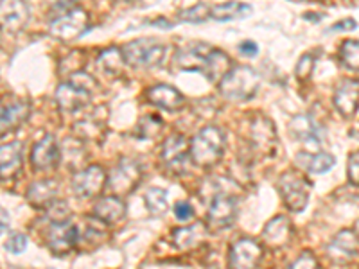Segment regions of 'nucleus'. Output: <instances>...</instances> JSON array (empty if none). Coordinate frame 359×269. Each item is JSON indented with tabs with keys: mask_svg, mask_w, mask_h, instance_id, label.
I'll return each mask as SVG.
<instances>
[{
	"mask_svg": "<svg viewBox=\"0 0 359 269\" xmlns=\"http://www.w3.org/2000/svg\"><path fill=\"white\" fill-rule=\"evenodd\" d=\"M224 153V133L216 126L203 127L189 142V155L198 167H210Z\"/></svg>",
	"mask_w": 359,
	"mask_h": 269,
	"instance_id": "f257e3e1",
	"label": "nucleus"
},
{
	"mask_svg": "<svg viewBox=\"0 0 359 269\" xmlns=\"http://www.w3.org/2000/svg\"><path fill=\"white\" fill-rule=\"evenodd\" d=\"M259 76L252 67H236L219 81V92L230 101H246L255 95Z\"/></svg>",
	"mask_w": 359,
	"mask_h": 269,
	"instance_id": "f03ea898",
	"label": "nucleus"
},
{
	"mask_svg": "<svg viewBox=\"0 0 359 269\" xmlns=\"http://www.w3.org/2000/svg\"><path fill=\"white\" fill-rule=\"evenodd\" d=\"M88 15L86 11L79 8H72L63 11L62 15H57L50 20L49 33L53 34L56 40L62 41H72L78 40L79 36L88 31Z\"/></svg>",
	"mask_w": 359,
	"mask_h": 269,
	"instance_id": "7ed1b4c3",
	"label": "nucleus"
},
{
	"mask_svg": "<svg viewBox=\"0 0 359 269\" xmlns=\"http://www.w3.org/2000/svg\"><path fill=\"white\" fill-rule=\"evenodd\" d=\"M168 47L153 40H135L130 41L123 49L124 62L130 67H156L162 63Z\"/></svg>",
	"mask_w": 359,
	"mask_h": 269,
	"instance_id": "20e7f679",
	"label": "nucleus"
},
{
	"mask_svg": "<svg viewBox=\"0 0 359 269\" xmlns=\"http://www.w3.org/2000/svg\"><path fill=\"white\" fill-rule=\"evenodd\" d=\"M278 191H280L282 200H284V203H286L291 212H302L307 203H309L311 187L307 184V179L298 174V172H284L278 178Z\"/></svg>",
	"mask_w": 359,
	"mask_h": 269,
	"instance_id": "39448f33",
	"label": "nucleus"
},
{
	"mask_svg": "<svg viewBox=\"0 0 359 269\" xmlns=\"http://www.w3.org/2000/svg\"><path fill=\"white\" fill-rule=\"evenodd\" d=\"M140 176H142V171H140L139 162H135L131 158L121 160V163L108 176V191L115 194V196L130 194L139 185Z\"/></svg>",
	"mask_w": 359,
	"mask_h": 269,
	"instance_id": "423d86ee",
	"label": "nucleus"
},
{
	"mask_svg": "<svg viewBox=\"0 0 359 269\" xmlns=\"http://www.w3.org/2000/svg\"><path fill=\"white\" fill-rule=\"evenodd\" d=\"M79 228L70 221L63 223H50L49 233H47V241H49L50 251L56 255H67L74 246L79 242Z\"/></svg>",
	"mask_w": 359,
	"mask_h": 269,
	"instance_id": "0eeeda50",
	"label": "nucleus"
},
{
	"mask_svg": "<svg viewBox=\"0 0 359 269\" xmlns=\"http://www.w3.org/2000/svg\"><path fill=\"white\" fill-rule=\"evenodd\" d=\"M237 216L236 200L229 194H217L210 201L207 219L212 230L229 228Z\"/></svg>",
	"mask_w": 359,
	"mask_h": 269,
	"instance_id": "6e6552de",
	"label": "nucleus"
},
{
	"mask_svg": "<svg viewBox=\"0 0 359 269\" xmlns=\"http://www.w3.org/2000/svg\"><path fill=\"white\" fill-rule=\"evenodd\" d=\"M104 185H107V172L102 171L99 165L83 169L72 179L74 192L81 198L99 196Z\"/></svg>",
	"mask_w": 359,
	"mask_h": 269,
	"instance_id": "1a4fd4ad",
	"label": "nucleus"
},
{
	"mask_svg": "<svg viewBox=\"0 0 359 269\" xmlns=\"http://www.w3.org/2000/svg\"><path fill=\"white\" fill-rule=\"evenodd\" d=\"M60 158H62V151H60V146L53 134H47L40 142L34 144L33 153H31V163H33L34 171L54 169L60 163Z\"/></svg>",
	"mask_w": 359,
	"mask_h": 269,
	"instance_id": "9d476101",
	"label": "nucleus"
},
{
	"mask_svg": "<svg viewBox=\"0 0 359 269\" xmlns=\"http://www.w3.org/2000/svg\"><path fill=\"white\" fill-rule=\"evenodd\" d=\"M262 258V248L259 242L252 239H241L230 248V261L232 268H255Z\"/></svg>",
	"mask_w": 359,
	"mask_h": 269,
	"instance_id": "9b49d317",
	"label": "nucleus"
},
{
	"mask_svg": "<svg viewBox=\"0 0 359 269\" xmlns=\"http://www.w3.org/2000/svg\"><path fill=\"white\" fill-rule=\"evenodd\" d=\"M29 20V8L24 0H0V27L20 31Z\"/></svg>",
	"mask_w": 359,
	"mask_h": 269,
	"instance_id": "f8f14e48",
	"label": "nucleus"
},
{
	"mask_svg": "<svg viewBox=\"0 0 359 269\" xmlns=\"http://www.w3.org/2000/svg\"><path fill=\"white\" fill-rule=\"evenodd\" d=\"M212 47L207 43H189L184 49H178L175 56V65L180 70H198L203 72L205 62Z\"/></svg>",
	"mask_w": 359,
	"mask_h": 269,
	"instance_id": "ddd939ff",
	"label": "nucleus"
},
{
	"mask_svg": "<svg viewBox=\"0 0 359 269\" xmlns=\"http://www.w3.org/2000/svg\"><path fill=\"white\" fill-rule=\"evenodd\" d=\"M24 146L20 142H11L0 146V179L9 181L17 178L24 165Z\"/></svg>",
	"mask_w": 359,
	"mask_h": 269,
	"instance_id": "4468645a",
	"label": "nucleus"
},
{
	"mask_svg": "<svg viewBox=\"0 0 359 269\" xmlns=\"http://www.w3.org/2000/svg\"><path fill=\"white\" fill-rule=\"evenodd\" d=\"M189 155V142L182 134H171L162 149V160L171 171L184 172L185 160Z\"/></svg>",
	"mask_w": 359,
	"mask_h": 269,
	"instance_id": "2eb2a0df",
	"label": "nucleus"
},
{
	"mask_svg": "<svg viewBox=\"0 0 359 269\" xmlns=\"http://www.w3.org/2000/svg\"><path fill=\"white\" fill-rule=\"evenodd\" d=\"M334 104L345 118L354 117L359 104V83L354 79H343L334 92Z\"/></svg>",
	"mask_w": 359,
	"mask_h": 269,
	"instance_id": "dca6fc26",
	"label": "nucleus"
},
{
	"mask_svg": "<svg viewBox=\"0 0 359 269\" xmlns=\"http://www.w3.org/2000/svg\"><path fill=\"white\" fill-rule=\"evenodd\" d=\"M56 101L63 111H76L90 101V92L79 88L72 81H67L57 86Z\"/></svg>",
	"mask_w": 359,
	"mask_h": 269,
	"instance_id": "f3484780",
	"label": "nucleus"
},
{
	"mask_svg": "<svg viewBox=\"0 0 359 269\" xmlns=\"http://www.w3.org/2000/svg\"><path fill=\"white\" fill-rule=\"evenodd\" d=\"M95 219H99L104 224H115L126 216V205L118 196H104L94 205L92 208Z\"/></svg>",
	"mask_w": 359,
	"mask_h": 269,
	"instance_id": "a211bd4d",
	"label": "nucleus"
},
{
	"mask_svg": "<svg viewBox=\"0 0 359 269\" xmlns=\"http://www.w3.org/2000/svg\"><path fill=\"white\" fill-rule=\"evenodd\" d=\"M291 235H293V228H291V223L287 217L277 216L266 224L262 237H264L266 244L271 246V248H282L291 241Z\"/></svg>",
	"mask_w": 359,
	"mask_h": 269,
	"instance_id": "6ab92c4d",
	"label": "nucleus"
},
{
	"mask_svg": "<svg viewBox=\"0 0 359 269\" xmlns=\"http://www.w3.org/2000/svg\"><path fill=\"white\" fill-rule=\"evenodd\" d=\"M208 228L203 223H194L172 232V244L178 249H191L200 246L207 239Z\"/></svg>",
	"mask_w": 359,
	"mask_h": 269,
	"instance_id": "aec40b11",
	"label": "nucleus"
},
{
	"mask_svg": "<svg viewBox=\"0 0 359 269\" xmlns=\"http://www.w3.org/2000/svg\"><path fill=\"white\" fill-rule=\"evenodd\" d=\"M147 97L153 104L163 108V110L176 111L184 106V95L178 90L169 85H156L147 92Z\"/></svg>",
	"mask_w": 359,
	"mask_h": 269,
	"instance_id": "412c9836",
	"label": "nucleus"
},
{
	"mask_svg": "<svg viewBox=\"0 0 359 269\" xmlns=\"http://www.w3.org/2000/svg\"><path fill=\"white\" fill-rule=\"evenodd\" d=\"M290 131L294 139L304 140V142H322V126L318 123H314V118L309 117V115H298V117H294L290 126Z\"/></svg>",
	"mask_w": 359,
	"mask_h": 269,
	"instance_id": "4be33fe9",
	"label": "nucleus"
},
{
	"mask_svg": "<svg viewBox=\"0 0 359 269\" xmlns=\"http://www.w3.org/2000/svg\"><path fill=\"white\" fill-rule=\"evenodd\" d=\"M57 194V184L54 179H40L34 181L27 191V201L33 207H47L54 201V196Z\"/></svg>",
	"mask_w": 359,
	"mask_h": 269,
	"instance_id": "5701e85b",
	"label": "nucleus"
},
{
	"mask_svg": "<svg viewBox=\"0 0 359 269\" xmlns=\"http://www.w3.org/2000/svg\"><path fill=\"white\" fill-rule=\"evenodd\" d=\"M252 142L255 144L257 149L261 151H273L275 144H277V139H275V127L273 124L269 123L268 118L261 117L257 118L252 126Z\"/></svg>",
	"mask_w": 359,
	"mask_h": 269,
	"instance_id": "b1692460",
	"label": "nucleus"
},
{
	"mask_svg": "<svg viewBox=\"0 0 359 269\" xmlns=\"http://www.w3.org/2000/svg\"><path fill=\"white\" fill-rule=\"evenodd\" d=\"M29 113H31V106L25 101H15L8 104L4 117H2V123H0V133L17 130L18 126H22L27 120Z\"/></svg>",
	"mask_w": 359,
	"mask_h": 269,
	"instance_id": "393cba45",
	"label": "nucleus"
},
{
	"mask_svg": "<svg viewBox=\"0 0 359 269\" xmlns=\"http://www.w3.org/2000/svg\"><path fill=\"white\" fill-rule=\"evenodd\" d=\"M230 69H232L230 57L224 53H221V50L212 49L210 54H208L207 62H205L203 74L210 81H221L230 72Z\"/></svg>",
	"mask_w": 359,
	"mask_h": 269,
	"instance_id": "a878e982",
	"label": "nucleus"
},
{
	"mask_svg": "<svg viewBox=\"0 0 359 269\" xmlns=\"http://www.w3.org/2000/svg\"><path fill=\"white\" fill-rule=\"evenodd\" d=\"M298 165L306 169L307 172H313V174H323V172H329L334 167V156L331 153H316V155H309V153H302L298 155L297 158Z\"/></svg>",
	"mask_w": 359,
	"mask_h": 269,
	"instance_id": "bb28decb",
	"label": "nucleus"
},
{
	"mask_svg": "<svg viewBox=\"0 0 359 269\" xmlns=\"http://www.w3.org/2000/svg\"><path fill=\"white\" fill-rule=\"evenodd\" d=\"M252 13V6L245 4V2H236V0H230V2H224V4L216 6V8L210 9V17L216 18L219 22H229L236 20V18H245Z\"/></svg>",
	"mask_w": 359,
	"mask_h": 269,
	"instance_id": "cd10ccee",
	"label": "nucleus"
},
{
	"mask_svg": "<svg viewBox=\"0 0 359 269\" xmlns=\"http://www.w3.org/2000/svg\"><path fill=\"white\" fill-rule=\"evenodd\" d=\"M358 248H359V242L355 239V235L352 232H341L338 233L334 241L331 244V255H338V257H345V258H352L358 255Z\"/></svg>",
	"mask_w": 359,
	"mask_h": 269,
	"instance_id": "c85d7f7f",
	"label": "nucleus"
},
{
	"mask_svg": "<svg viewBox=\"0 0 359 269\" xmlns=\"http://www.w3.org/2000/svg\"><path fill=\"white\" fill-rule=\"evenodd\" d=\"M146 205H147V210L151 216H163V214L168 212V194L163 188H149L146 192Z\"/></svg>",
	"mask_w": 359,
	"mask_h": 269,
	"instance_id": "c756f323",
	"label": "nucleus"
},
{
	"mask_svg": "<svg viewBox=\"0 0 359 269\" xmlns=\"http://www.w3.org/2000/svg\"><path fill=\"white\" fill-rule=\"evenodd\" d=\"M123 63H124V56L123 53L118 49H108L101 54L99 57V67L110 76H117L121 70H123Z\"/></svg>",
	"mask_w": 359,
	"mask_h": 269,
	"instance_id": "7c9ffc66",
	"label": "nucleus"
},
{
	"mask_svg": "<svg viewBox=\"0 0 359 269\" xmlns=\"http://www.w3.org/2000/svg\"><path fill=\"white\" fill-rule=\"evenodd\" d=\"M339 62L347 69L359 70V40H348L341 45Z\"/></svg>",
	"mask_w": 359,
	"mask_h": 269,
	"instance_id": "2f4dec72",
	"label": "nucleus"
},
{
	"mask_svg": "<svg viewBox=\"0 0 359 269\" xmlns=\"http://www.w3.org/2000/svg\"><path fill=\"white\" fill-rule=\"evenodd\" d=\"M210 17V8L207 4H196L192 8L185 9V11L178 13V18L184 22H191V24H201Z\"/></svg>",
	"mask_w": 359,
	"mask_h": 269,
	"instance_id": "473e14b6",
	"label": "nucleus"
},
{
	"mask_svg": "<svg viewBox=\"0 0 359 269\" xmlns=\"http://www.w3.org/2000/svg\"><path fill=\"white\" fill-rule=\"evenodd\" d=\"M45 214H47V219L50 223H63V221H69L70 216H72L69 205L63 203V201H53L50 205H47Z\"/></svg>",
	"mask_w": 359,
	"mask_h": 269,
	"instance_id": "72a5a7b5",
	"label": "nucleus"
},
{
	"mask_svg": "<svg viewBox=\"0 0 359 269\" xmlns=\"http://www.w3.org/2000/svg\"><path fill=\"white\" fill-rule=\"evenodd\" d=\"M140 137L142 139H149V137H155L160 130H162V120L156 117H144L140 120Z\"/></svg>",
	"mask_w": 359,
	"mask_h": 269,
	"instance_id": "f704fd0d",
	"label": "nucleus"
},
{
	"mask_svg": "<svg viewBox=\"0 0 359 269\" xmlns=\"http://www.w3.org/2000/svg\"><path fill=\"white\" fill-rule=\"evenodd\" d=\"M314 67V57L311 54H304L300 57V62H298L297 69H294V74H297V78L300 81H306V79L311 78V72H313Z\"/></svg>",
	"mask_w": 359,
	"mask_h": 269,
	"instance_id": "c9c22d12",
	"label": "nucleus"
},
{
	"mask_svg": "<svg viewBox=\"0 0 359 269\" xmlns=\"http://www.w3.org/2000/svg\"><path fill=\"white\" fill-rule=\"evenodd\" d=\"M25 248H27V237L22 235V233H15V235L6 242V249L15 253V255H20Z\"/></svg>",
	"mask_w": 359,
	"mask_h": 269,
	"instance_id": "e433bc0d",
	"label": "nucleus"
},
{
	"mask_svg": "<svg viewBox=\"0 0 359 269\" xmlns=\"http://www.w3.org/2000/svg\"><path fill=\"white\" fill-rule=\"evenodd\" d=\"M291 268H318V261H316L309 251H304L302 255L291 264Z\"/></svg>",
	"mask_w": 359,
	"mask_h": 269,
	"instance_id": "4c0bfd02",
	"label": "nucleus"
},
{
	"mask_svg": "<svg viewBox=\"0 0 359 269\" xmlns=\"http://www.w3.org/2000/svg\"><path fill=\"white\" fill-rule=\"evenodd\" d=\"M348 179L354 185H359V153H354L348 158Z\"/></svg>",
	"mask_w": 359,
	"mask_h": 269,
	"instance_id": "58836bf2",
	"label": "nucleus"
},
{
	"mask_svg": "<svg viewBox=\"0 0 359 269\" xmlns=\"http://www.w3.org/2000/svg\"><path fill=\"white\" fill-rule=\"evenodd\" d=\"M175 214L180 221H185L192 216V207L187 203V201H182V203L176 205Z\"/></svg>",
	"mask_w": 359,
	"mask_h": 269,
	"instance_id": "ea45409f",
	"label": "nucleus"
},
{
	"mask_svg": "<svg viewBox=\"0 0 359 269\" xmlns=\"http://www.w3.org/2000/svg\"><path fill=\"white\" fill-rule=\"evenodd\" d=\"M239 50H241L243 54H245V56H255V54L259 53V49H257V45L253 43V41H243L241 45H239Z\"/></svg>",
	"mask_w": 359,
	"mask_h": 269,
	"instance_id": "a19ab883",
	"label": "nucleus"
},
{
	"mask_svg": "<svg viewBox=\"0 0 359 269\" xmlns=\"http://www.w3.org/2000/svg\"><path fill=\"white\" fill-rule=\"evenodd\" d=\"M352 29H355V22L352 18H347V20H341L339 24H336L332 31H352Z\"/></svg>",
	"mask_w": 359,
	"mask_h": 269,
	"instance_id": "79ce46f5",
	"label": "nucleus"
},
{
	"mask_svg": "<svg viewBox=\"0 0 359 269\" xmlns=\"http://www.w3.org/2000/svg\"><path fill=\"white\" fill-rule=\"evenodd\" d=\"M0 224H2L4 228L9 224V214L6 212V210L2 207H0Z\"/></svg>",
	"mask_w": 359,
	"mask_h": 269,
	"instance_id": "37998d69",
	"label": "nucleus"
},
{
	"mask_svg": "<svg viewBox=\"0 0 359 269\" xmlns=\"http://www.w3.org/2000/svg\"><path fill=\"white\" fill-rule=\"evenodd\" d=\"M53 2H56V4L60 6H69L70 2H74V0H53Z\"/></svg>",
	"mask_w": 359,
	"mask_h": 269,
	"instance_id": "c03bdc74",
	"label": "nucleus"
},
{
	"mask_svg": "<svg viewBox=\"0 0 359 269\" xmlns=\"http://www.w3.org/2000/svg\"><path fill=\"white\" fill-rule=\"evenodd\" d=\"M4 232V226H2V224H0V233Z\"/></svg>",
	"mask_w": 359,
	"mask_h": 269,
	"instance_id": "a18cd8bd",
	"label": "nucleus"
}]
</instances>
